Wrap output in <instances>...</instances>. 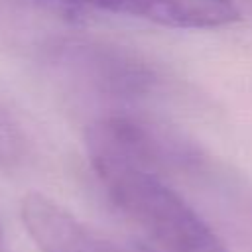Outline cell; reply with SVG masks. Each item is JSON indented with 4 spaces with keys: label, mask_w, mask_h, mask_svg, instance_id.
Masks as SVG:
<instances>
[{
    "label": "cell",
    "mask_w": 252,
    "mask_h": 252,
    "mask_svg": "<svg viewBox=\"0 0 252 252\" xmlns=\"http://www.w3.org/2000/svg\"><path fill=\"white\" fill-rule=\"evenodd\" d=\"M77 53L79 59L73 55V63L85 67L87 79L106 93L136 94L148 91L154 81V75L146 65L124 53L98 51L94 47H85Z\"/></svg>",
    "instance_id": "3"
},
{
    "label": "cell",
    "mask_w": 252,
    "mask_h": 252,
    "mask_svg": "<svg viewBox=\"0 0 252 252\" xmlns=\"http://www.w3.org/2000/svg\"><path fill=\"white\" fill-rule=\"evenodd\" d=\"M26 136L8 112L0 108V169L16 167L26 156Z\"/></svg>",
    "instance_id": "4"
},
{
    "label": "cell",
    "mask_w": 252,
    "mask_h": 252,
    "mask_svg": "<svg viewBox=\"0 0 252 252\" xmlns=\"http://www.w3.org/2000/svg\"><path fill=\"white\" fill-rule=\"evenodd\" d=\"M0 252H12L10 242H8V238H6V232H4V228H2V224H0Z\"/></svg>",
    "instance_id": "6"
},
{
    "label": "cell",
    "mask_w": 252,
    "mask_h": 252,
    "mask_svg": "<svg viewBox=\"0 0 252 252\" xmlns=\"http://www.w3.org/2000/svg\"><path fill=\"white\" fill-rule=\"evenodd\" d=\"M96 10L132 16L183 30H215L240 20L234 0H69Z\"/></svg>",
    "instance_id": "2"
},
{
    "label": "cell",
    "mask_w": 252,
    "mask_h": 252,
    "mask_svg": "<svg viewBox=\"0 0 252 252\" xmlns=\"http://www.w3.org/2000/svg\"><path fill=\"white\" fill-rule=\"evenodd\" d=\"M102 191L144 252H230L207 220L156 169L120 150L85 138Z\"/></svg>",
    "instance_id": "1"
},
{
    "label": "cell",
    "mask_w": 252,
    "mask_h": 252,
    "mask_svg": "<svg viewBox=\"0 0 252 252\" xmlns=\"http://www.w3.org/2000/svg\"><path fill=\"white\" fill-rule=\"evenodd\" d=\"M69 252H122V250H118V246H114L110 240H106L93 228Z\"/></svg>",
    "instance_id": "5"
}]
</instances>
